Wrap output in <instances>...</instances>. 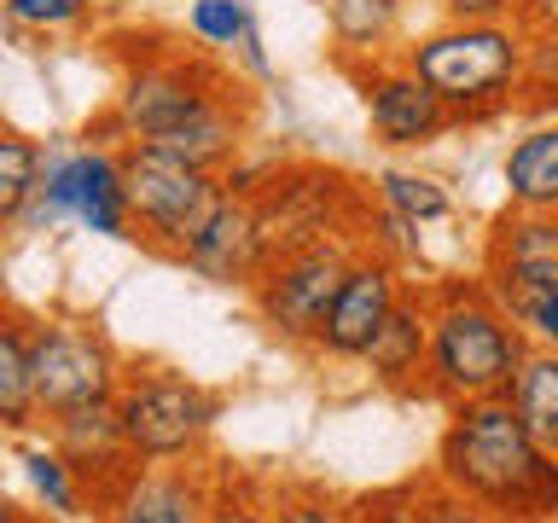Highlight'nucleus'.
I'll return each mask as SVG.
<instances>
[{
    "label": "nucleus",
    "mask_w": 558,
    "mask_h": 523,
    "mask_svg": "<svg viewBox=\"0 0 558 523\" xmlns=\"http://www.w3.org/2000/svg\"><path fill=\"white\" fill-rule=\"evenodd\" d=\"M430 477L506 523H558V453L535 442L506 396L448 408Z\"/></svg>",
    "instance_id": "f257e3e1"
},
{
    "label": "nucleus",
    "mask_w": 558,
    "mask_h": 523,
    "mask_svg": "<svg viewBox=\"0 0 558 523\" xmlns=\"http://www.w3.org/2000/svg\"><path fill=\"white\" fill-rule=\"evenodd\" d=\"M523 355H530V338L488 291V279H436L430 285V401H442V408L500 401L512 390Z\"/></svg>",
    "instance_id": "f03ea898"
},
{
    "label": "nucleus",
    "mask_w": 558,
    "mask_h": 523,
    "mask_svg": "<svg viewBox=\"0 0 558 523\" xmlns=\"http://www.w3.org/2000/svg\"><path fill=\"white\" fill-rule=\"evenodd\" d=\"M523 59L530 29L518 24H436L401 47V64L448 105L453 129H483L523 99Z\"/></svg>",
    "instance_id": "7ed1b4c3"
},
{
    "label": "nucleus",
    "mask_w": 558,
    "mask_h": 523,
    "mask_svg": "<svg viewBox=\"0 0 558 523\" xmlns=\"http://www.w3.org/2000/svg\"><path fill=\"white\" fill-rule=\"evenodd\" d=\"M239 99H244L239 76H227L216 59L163 47V52H140L122 70L105 129H117L122 139H140V146H163V139L186 134L192 122L216 117L221 105H239Z\"/></svg>",
    "instance_id": "20e7f679"
},
{
    "label": "nucleus",
    "mask_w": 558,
    "mask_h": 523,
    "mask_svg": "<svg viewBox=\"0 0 558 523\" xmlns=\"http://www.w3.org/2000/svg\"><path fill=\"white\" fill-rule=\"evenodd\" d=\"M64 221H76L99 239H134L129 181H122V157L111 146H70V139L47 146L41 186H35L17 233H52Z\"/></svg>",
    "instance_id": "39448f33"
},
{
    "label": "nucleus",
    "mask_w": 558,
    "mask_h": 523,
    "mask_svg": "<svg viewBox=\"0 0 558 523\" xmlns=\"http://www.w3.org/2000/svg\"><path fill=\"white\" fill-rule=\"evenodd\" d=\"M117 418L140 465H186L216 430L221 396H209L186 373H134L117 390Z\"/></svg>",
    "instance_id": "423d86ee"
},
{
    "label": "nucleus",
    "mask_w": 558,
    "mask_h": 523,
    "mask_svg": "<svg viewBox=\"0 0 558 523\" xmlns=\"http://www.w3.org/2000/svg\"><path fill=\"white\" fill-rule=\"evenodd\" d=\"M361 256V233L343 239H314V244H291V251H274L268 268L251 279V308L256 320L286 343H308L320 338V320L331 308V296L343 291L349 262Z\"/></svg>",
    "instance_id": "0eeeda50"
},
{
    "label": "nucleus",
    "mask_w": 558,
    "mask_h": 523,
    "mask_svg": "<svg viewBox=\"0 0 558 523\" xmlns=\"http://www.w3.org/2000/svg\"><path fill=\"white\" fill-rule=\"evenodd\" d=\"M117 157H122V181H129L134 239H146L163 256H181L192 244V233L209 221V209L227 198L221 174L192 169L157 146H140V139H129Z\"/></svg>",
    "instance_id": "6e6552de"
},
{
    "label": "nucleus",
    "mask_w": 558,
    "mask_h": 523,
    "mask_svg": "<svg viewBox=\"0 0 558 523\" xmlns=\"http://www.w3.org/2000/svg\"><path fill=\"white\" fill-rule=\"evenodd\" d=\"M29 378L41 418L87 408V401H117L122 355L94 320H29Z\"/></svg>",
    "instance_id": "1a4fd4ad"
},
{
    "label": "nucleus",
    "mask_w": 558,
    "mask_h": 523,
    "mask_svg": "<svg viewBox=\"0 0 558 523\" xmlns=\"http://www.w3.org/2000/svg\"><path fill=\"white\" fill-rule=\"evenodd\" d=\"M251 204L262 216V233H268V251L343 239L361 233L366 221V192L338 169H279L274 186H262Z\"/></svg>",
    "instance_id": "9d476101"
},
{
    "label": "nucleus",
    "mask_w": 558,
    "mask_h": 523,
    "mask_svg": "<svg viewBox=\"0 0 558 523\" xmlns=\"http://www.w3.org/2000/svg\"><path fill=\"white\" fill-rule=\"evenodd\" d=\"M343 76L361 87L366 129H373L378 146H390V151H418V146H436V139L453 129L448 105L436 99L408 64H401V52H390V59L349 64Z\"/></svg>",
    "instance_id": "9b49d317"
},
{
    "label": "nucleus",
    "mask_w": 558,
    "mask_h": 523,
    "mask_svg": "<svg viewBox=\"0 0 558 523\" xmlns=\"http://www.w3.org/2000/svg\"><path fill=\"white\" fill-rule=\"evenodd\" d=\"M401 291H408V279H401L396 262L361 244V256L349 262L343 291L331 296V308H326V320H320L314 349H320L326 361H361L366 349H373L378 326L390 320V308L401 303Z\"/></svg>",
    "instance_id": "f8f14e48"
},
{
    "label": "nucleus",
    "mask_w": 558,
    "mask_h": 523,
    "mask_svg": "<svg viewBox=\"0 0 558 523\" xmlns=\"http://www.w3.org/2000/svg\"><path fill=\"white\" fill-rule=\"evenodd\" d=\"M216 495L198 465H134L99 495V523H209Z\"/></svg>",
    "instance_id": "ddd939ff"
},
{
    "label": "nucleus",
    "mask_w": 558,
    "mask_h": 523,
    "mask_svg": "<svg viewBox=\"0 0 558 523\" xmlns=\"http://www.w3.org/2000/svg\"><path fill=\"white\" fill-rule=\"evenodd\" d=\"M483 279L500 296L558 285V209H512L483 239Z\"/></svg>",
    "instance_id": "4468645a"
},
{
    "label": "nucleus",
    "mask_w": 558,
    "mask_h": 523,
    "mask_svg": "<svg viewBox=\"0 0 558 523\" xmlns=\"http://www.w3.org/2000/svg\"><path fill=\"white\" fill-rule=\"evenodd\" d=\"M268 256L274 251H268V233H262L256 204L227 192L174 262H186L198 279H209V285H244V291H251V279L268 268Z\"/></svg>",
    "instance_id": "2eb2a0df"
},
{
    "label": "nucleus",
    "mask_w": 558,
    "mask_h": 523,
    "mask_svg": "<svg viewBox=\"0 0 558 523\" xmlns=\"http://www.w3.org/2000/svg\"><path fill=\"white\" fill-rule=\"evenodd\" d=\"M52 448L70 460V471L94 488V500L111 488L117 477H129L140 465L129 453V436H122V418H117V401H87V408H70V413H52Z\"/></svg>",
    "instance_id": "dca6fc26"
},
{
    "label": "nucleus",
    "mask_w": 558,
    "mask_h": 523,
    "mask_svg": "<svg viewBox=\"0 0 558 523\" xmlns=\"http://www.w3.org/2000/svg\"><path fill=\"white\" fill-rule=\"evenodd\" d=\"M366 373L384 390H401V396H425V366H430V285L418 291L408 285L401 303L390 308V320L378 326L373 349H366Z\"/></svg>",
    "instance_id": "f3484780"
},
{
    "label": "nucleus",
    "mask_w": 558,
    "mask_h": 523,
    "mask_svg": "<svg viewBox=\"0 0 558 523\" xmlns=\"http://www.w3.org/2000/svg\"><path fill=\"white\" fill-rule=\"evenodd\" d=\"M320 12L338 70L390 59V41L401 35V0H320Z\"/></svg>",
    "instance_id": "a211bd4d"
},
{
    "label": "nucleus",
    "mask_w": 558,
    "mask_h": 523,
    "mask_svg": "<svg viewBox=\"0 0 558 523\" xmlns=\"http://www.w3.org/2000/svg\"><path fill=\"white\" fill-rule=\"evenodd\" d=\"M500 181L512 209H558V117H541L530 134L512 139Z\"/></svg>",
    "instance_id": "6ab92c4d"
},
{
    "label": "nucleus",
    "mask_w": 558,
    "mask_h": 523,
    "mask_svg": "<svg viewBox=\"0 0 558 523\" xmlns=\"http://www.w3.org/2000/svg\"><path fill=\"white\" fill-rule=\"evenodd\" d=\"M506 401H512V413L530 425L535 442L547 453H558V349L530 343V355H523Z\"/></svg>",
    "instance_id": "aec40b11"
},
{
    "label": "nucleus",
    "mask_w": 558,
    "mask_h": 523,
    "mask_svg": "<svg viewBox=\"0 0 558 523\" xmlns=\"http://www.w3.org/2000/svg\"><path fill=\"white\" fill-rule=\"evenodd\" d=\"M35 408V378H29V320L0 308V430H29Z\"/></svg>",
    "instance_id": "412c9836"
},
{
    "label": "nucleus",
    "mask_w": 558,
    "mask_h": 523,
    "mask_svg": "<svg viewBox=\"0 0 558 523\" xmlns=\"http://www.w3.org/2000/svg\"><path fill=\"white\" fill-rule=\"evenodd\" d=\"M41 157H47L41 139H29L24 129L0 122V233H12L24 221L35 186H41Z\"/></svg>",
    "instance_id": "4be33fe9"
},
{
    "label": "nucleus",
    "mask_w": 558,
    "mask_h": 523,
    "mask_svg": "<svg viewBox=\"0 0 558 523\" xmlns=\"http://www.w3.org/2000/svg\"><path fill=\"white\" fill-rule=\"evenodd\" d=\"M373 198H378L384 209H396V216L418 221V227H436V221L453 216L448 186L430 181V174H418V169H378V174H373Z\"/></svg>",
    "instance_id": "5701e85b"
},
{
    "label": "nucleus",
    "mask_w": 558,
    "mask_h": 523,
    "mask_svg": "<svg viewBox=\"0 0 558 523\" xmlns=\"http://www.w3.org/2000/svg\"><path fill=\"white\" fill-rule=\"evenodd\" d=\"M251 29H256L251 0H192V12H186V35L204 52H239Z\"/></svg>",
    "instance_id": "b1692460"
},
{
    "label": "nucleus",
    "mask_w": 558,
    "mask_h": 523,
    "mask_svg": "<svg viewBox=\"0 0 558 523\" xmlns=\"http://www.w3.org/2000/svg\"><path fill=\"white\" fill-rule=\"evenodd\" d=\"M24 477H29V488L47 500V512H59V518H76L82 512V495H87V483L70 471V460L59 448H24Z\"/></svg>",
    "instance_id": "393cba45"
},
{
    "label": "nucleus",
    "mask_w": 558,
    "mask_h": 523,
    "mask_svg": "<svg viewBox=\"0 0 558 523\" xmlns=\"http://www.w3.org/2000/svg\"><path fill=\"white\" fill-rule=\"evenodd\" d=\"M12 35H52V29H82L94 17V0H0Z\"/></svg>",
    "instance_id": "a878e982"
},
{
    "label": "nucleus",
    "mask_w": 558,
    "mask_h": 523,
    "mask_svg": "<svg viewBox=\"0 0 558 523\" xmlns=\"http://www.w3.org/2000/svg\"><path fill=\"white\" fill-rule=\"evenodd\" d=\"M518 111L558 117V35H530V59H523V99Z\"/></svg>",
    "instance_id": "bb28decb"
},
{
    "label": "nucleus",
    "mask_w": 558,
    "mask_h": 523,
    "mask_svg": "<svg viewBox=\"0 0 558 523\" xmlns=\"http://www.w3.org/2000/svg\"><path fill=\"white\" fill-rule=\"evenodd\" d=\"M361 244H366V251H378V256H390L396 268H408V262H418V221L396 216V209H384V204H366Z\"/></svg>",
    "instance_id": "cd10ccee"
},
{
    "label": "nucleus",
    "mask_w": 558,
    "mask_h": 523,
    "mask_svg": "<svg viewBox=\"0 0 558 523\" xmlns=\"http://www.w3.org/2000/svg\"><path fill=\"white\" fill-rule=\"evenodd\" d=\"M506 314L523 326V338L541 343V349H558V285L547 291H523V296H506Z\"/></svg>",
    "instance_id": "c85d7f7f"
},
{
    "label": "nucleus",
    "mask_w": 558,
    "mask_h": 523,
    "mask_svg": "<svg viewBox=\"0 0 558 523\" xmlns=\"http://www.w3.org/2000/svg\"><path fill=\"white\" fill-rule=\"evenodd\" d=\"M418 523H506V518H495L488 506H477V500L442 488L436 477H425V495H418Z\"/></svg>",
    "instance_id": "c756f323"
},
{
    "label": "nucleus",
    "mask_w": 558,
    "mask_h": 523,
    "mask_svg": "<svg viewBox=\"0 0 558 523\" xmlns=\"http://www.w3.org/2000/svg\"><path fill=\"white\" fill-rule=\"evenodd\" d=\"M418 495H425V483H401V488H378V495H366L349 523H418Z\"/></svg>",
    "instance_id": "7c9ffc66"
},
{
    "label": "nucleus",
    "mask_w": 558,
    "mask_h": 523,
    "mask_svg": "<svg viewBox=\"0 0 558 523\" xmlns=\"http://www.w3.org/2000/svg\"><path fill=\"white\" fill-rule=\"evenodd\" d=\"M268 518L274 523H349L338 506H331L326 495H314V488H296V495H279L268 506Z\"/></svg>",
    "instance_id": "2f4dec72"
},
{
    "label": "nucleus",
    "mask_w": 558,
    "mask_h": 523,
    "mask_svg": "<svg viewBox=\"0 0 558 523\" xmlns=\"http://www.w3.org/2000/svg\"><path fill=\"white\" fill-rule=\"evenodd\" d=\"M448 24H512L518 0H436Z\"/></svg>",
    "instance_id": "473e14b6"
},
{
    "label": "nucleus",
    "mask_w": 558,
    "mask_h": 523,
    "mask_svg": "<svg viewBox=\"0 0 558 523\" xmlns=\"http://www.w3.org/2000/svg\"><path fill=\"white\" fill-rule=\"evenodd\" d=\"M518 24L530 35H558V0H518Z\"/></svg>",
    "instance_id": "72a5a7b5"
},
{
    "label": "nucleus",
    "mask_w": 558,
    "mask_h": 523,
    "mask_svg": "<svg viewBox=\"0 0 558 523\" xmlns=\"http://www.w3.org/2000/svg\"><path fill=\"white\" fill-rule=\"evenodd\" d=\"M239 59H244V70H251V76H268V52H262V35L251 29L244 35V47H239Z\"/></svg>",
    "instance_id": "f704fd0d"
},
{
    "label": "nucleus",
    "mask_w": 558,
    "mask_h": 523,
    "mask_svg": "<svg viewBox=\"0 0 558 523\" xmlns=\"http://www.w3.org/2000/svg\"><path fill=\"white\" fill-rule=\"evenodd\" d=\"M0 523H24V512H17V500L7 495V488H0Z\"/></svg>",
    "instance_id": "c9c22d12"
},
{
    "label": "nucleus",
    "mask_w": 558,
    "mask_h": 523,
    "mask_svg": "<svg viewBox=\"0 0 558 523\" xmlns=\"http://www.w3.org/2000/svg\"><path fill=\"white\" fill-rule=\"evenodd\" d=\"M0 308H7V251H0Z\"/></svg>",
    "instance_id": "e433bc0d"
}]
</instances>
